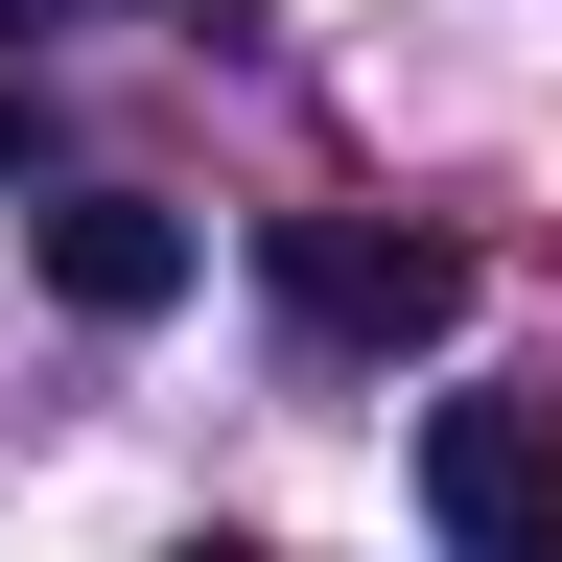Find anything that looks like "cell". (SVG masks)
I'll list each match as a JSON object with an SVG mask.
<instances>
[{
    "mask_svg": "<svg viewBox=\"0 0 562 562\" xmlns=\"http://www.w3.org/2000/svg\"><path fill=\"white\" fill-rule=\"evenodd\" d=\"M422 516L446 562H562V398H422Z\"/></svg>",
    "mask_w": 562,
    "mask_h": 562,
    "instance_id": "cell-2",
    "label": "cell"
},
{
    "mask_svg": "<svg viewBox=\"0 0 562 562\" xmlns=\"http://www.w3.org/2000/svg\"><path fill=\"white\" fill-rule=\"evenodd\" d=\"M0 24H94V0H0Z\"/></svg>",
    "mask_w": 562,
    "mask_h": 562,
    "instance_id": "cell-4",
    "label": "cell"
},
{
    "mask_svg": "<svg viewBox=\"0 0 562 562\" xmlns=\"http://www.w3.org/2000/svg\"><path fill=\"white\" fill-rule=\"evenodd\" d=\"M0 188H24V94H0Z\"/></svg>",
    "mask_w": 562,
    "mask_h": 562,
    "instance_id": "cell-5",
    "label": "cell"
},
{
    "mask_svg": "<svg viewBox=\"0 0 562 562\" xmlns=\"http://www.w3.org/2000/svg\"><path fill=\"white\" fill-rule=\"evenodd\" d=\"M165 562H258V539H165Z\"/></svg>",
    "mask_w": 562,
    "mask_h": 562,
    "instance_id": "cell-6",
    "label": "cell"
},
{
    "mask_svg": "<svg viewBox=\"0 0 562 562\" xmlns=\"http://www.w3.org/2000/svg\"><path fill=\"white\" fill-rule=\"evenodd\" d=\"M281 305H305L328 351H446L469 328V235H375V211H281Z\"/></svg>",
    "mask_w": 562,
    "mask_h": 562,
    "instance_id": "cell-1",
    "label": "cell"
},
{
    "mask_svg": "<svg viewBox=\"0 0 562 562\" xmlns=\"http://www.w3.org/2000/svg\"><path fill=\"white\" fill-rule=\"evenodd\" d=\"M47 305H70V328H165V305H188V211H165V188H70V211H47Z\"/></svg>",
    "mask_w": 562,
    "mask_h": 562,
    "instance_id": "cell-3",
    "label": "cell"
}]
</instances>
